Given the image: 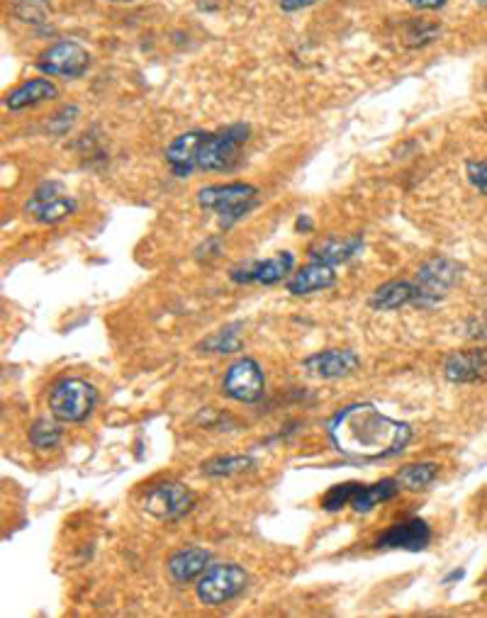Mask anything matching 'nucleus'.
Wrapping results in <instances>:
<instances>
[{"label": "nucleus", "mask_w": 487, "mask_h": 618, "mask_svg": "<svg viewBox=\"0 0 487 618\" xmlns=\"http://www.w3.org/2000/svg\"><path fill=\"white\" fill-rule=\"evenodd\" d=\"M329 438L349 460L375 463L405 451L412 441V429L405 421L380 414L373 404H354L329 421Z\"/></svg>", "instance_id": "f257e3e1"}, {"label": "nucleus", "mask_w": 487, "mask_h": 618, "mask_svg": "<svg viewBox=\"0 0 487 618\" xmlns=\"http://www.w3.org/2000/svg\"><path fill=\"white\" fill-rule=\"evenodd\" d=\"M249 139V125H232L222 132H200L195 149L198 171H229L239 161V149Z\"/></svg>", "instance_id": "f03ea898"}, {"label": "nucleus", "mask_w": 487, "mask_h": 618, "mask_svg": "<svg viewBox=\"0 0 487 618\" xmlns=\"http://www.w3.org/2000/svg\"><path fill=\"white\" fill-rule=\"evenodd\" d=\"M256 185L249 183H225V185H207L198 193V205L203 210L220 215L222 222L234 224L242 219L246 212L256 207Z\"/></svg>", "instance_id": "7ed1b4c3"}, {"label": "nucleus", "mask_w": 487, "mask_h": 618, "mask_svg": "<svg viewBox=\"0 0 487 618\" xmlns=\"http://www.w3.org/2000/svg\"><path fill=\"white\" fill-rule=\"evenodd\" d=\"M98 392L91 382L81 378H66L57 382L49 392V409L52 417L64 421V424H78L86 421L93 414Z\"/></svg>", "instance_id": "20e7f679"}, {"label": "nucleus", "mask_w": 487, "mask_h": 618, "mask_svg": "<svg viewBox=\"0 0 487 618\" xmlns=\"http://www.w3.org/2000/svg\"><path fill=\"white\" fill-rule=\"evenodd\" d=\"M458 278H461V266H458L456 261L444 256L431 258V261L419 268L417 280H414V288H417V302H414V307L427 309L439 305V302L449 295L453 285L458 283Z\"/></svg>", "instance_id": "39448f33"}, {"label": "nucleus", "mask_w": 487, "mask_h": 618, "mask_svg": "<svg viewBox=\"0 0 487 618\" xmlns=\"http://www.w3.org/2000/svg\"><path fill=\"white\" fill-rule=\"evenodd\" d=\"M246 582H249V577H246L242 567L234 563H220L210 565L200 575L195 592H198V599L205 606H222L234 597H239L246 589Z\"/></svg>", "instance_id": "423d86ee"}, {"label": "nucleus", "mask_w": 487, "mask_h": 618, "mask_svg": "<svg viewBox=\"0 0 487 618\" xmlns=\"http://www.w3.org/2000/svg\"><path fill=\"white\" fill-rule=\"evenodd\" d=\"M195 504V494L183 482H159L151 485L142 499V509L159 521H176L186 516Z\"/></svg>", "instance_id": "0eeeda50"}, {"label": "nucleus", "mask_w": 487, "mask_h": 618, "mask_svg": "<svg viewBox=\"0 0 487 618\" xmlns=\"http://www.w3.org/2000/svg\"><path fill=\"white\" fill-rule=\"evenodd\" d=\"M74 212V195L57 181H47L39 185L35 193H32L30 202H27V215L42 224H57L61 219L74 215Z\"/></svg>", "instance_id": "6e6552de"}, {"label": "nucleus", "mask_w": 487, "mask_h": 618, "mask_svg": "<svg viewBox=\"0 0 487 618\" xmlns=\"http://www.w3.org/2000/svg\"><path fill=\"white\" fill-rule=\"evenodd\" d=\"M222 390L232 400L254 404L259 402L266 392V378H263L261 365L254 358H242V361L229 365L225 380H222Z\"/></svg>", "instance_id": "1a4fd4ad"}, {"label": "nucleus", "mask_w": 487, "mask_h": 618, "mask_svg": "<svg viewBox=\"0 0 487 618\" xmlns=\"http://www.w3.org/2000/svg\"><path fill=\"white\" fill-rule=\"evenodd\" d=\"M91 66V54L78 42H59L39 56L37 69L47 76L81 78Z\"/></svg>", "instance_id": "9d476101"}, {"label": "nucleus", "mask_w": 487, "mask_h": 618, "mask_svg": "<svg viewBox=\"0 0 487 618\" xmlns=\"http://www.w3.org/2000/svg\"><path fill=\"white\" fill-rule=\"evenodd\" d=\"M431 543V528L424 519H410L402 524H393L385 528L375 541V548L383 550H407V553H419Z\"/></svg>", "instance_id": "9b49d317"}, {"label": "nucleus", "mask_w": 487, "mask_h": 618, "mask_svg": "<svg viewBox=\"0 0 487 618\" xmlns=\"http://www.w3.org/2000/svg\"><path fill=\"white\" fill-rule=\"evenodd\" d=\"M358 365H361V358H358V353L351 351V348H332V351L315 353V356L302 361V368H305L307 373L322 380L349 378L351 373H356Z\"/></svg>", "instance_id": "f8f14e48"}, {"label": "nucleus", "mask_w": 487, "mask_h": 618, "mask_svg": "<svg viewBox=\"0 0 487 618\" xmlns=\"http://www.w3.org/2000/svg\"><path fill=\"white\" fill-rule=\"evenodd\" d=\"M295 256L290 251L283 254L266 258V261H251L242 268H234L232 280L234 283H259V285H273L281 283V280L293 271Z\"/></svg>", "instance_id": "ddd939ff"}, {"label": "nucleus", "mask_w": 487, "mask_h": 618, "mask_svg": "<svg viewBox=\"0 0 487 618\" xmlns=\"http://www.w3.org/2000/svg\"><path fill=\"white\" fill-rule=\"evenodd\" d=\"M444 378L456 385H470V382L487 380V351L485 348H468L456 351L446 358Z\"/></svg>", "instance_id": "4468645a"}, {"label": "nucleus", "mask_w": 487, "mask_h": 618, "mask_svg": "<svg viewBox=\"0 0 487 618\" xmlns=\"http://www.w3.org/2000/svg\"><path fill=\"white\" fill-rule=\"evenodd\" d=\"M332 285H337L334 266L322 261H312L307 263L305 268H300V271L288 280L285 288H288V292H293V295H312V292L327 290L332 288Z\"/></svg>", "instance_id": "2eb2a0df"}, {"label": "nucleus", "mask_w": 487, "mask_h": 618, "mask_svg": "<svg viewBox=\"0 0 487 618\" xmlns=\"http://www.w3.org/2000/svg\"><path fill=\"white\" fill-rule=\"evenodd\" d=\"M169 575L176 584H186L200 577L210 567V553L205 548H186L178 550L169 558Z\"/></svg>", "instance_id": "dca6fc26"}, {"label": "nucleus", "mask_w": 487, "mask_h": 618, "mask_svg": "<svg viewBox=\"0 0 487 618\" xmlns=\"http://www.w3.org/2000/svg\"><path fill=\"white\" fill-rule=\"evenodd\" d=\"M361 246H363L361 234H351V237L344 239H324L312 246L310 258L312 261L329 263V266H339V263H346L349 258H354Z\"/></svg>", "instance_id": "f3484780"}, {"label": "nucleus", "mask_w": 487, "mask_h": 618, "mask_svg": "<svg viewBox=\"0 0 487 618\" xmlns=\"http://www.w3.org/2000/svg\"><path fill=\"white\" fill-rule=\"evenodd\" d=\"M198 139L200 132L195 129V132H186L181 134V137H176L169 144V149H166V161H169L171 171L176 173L178 178H186L193 171H198L195 168V149H198Z\"/></svg>", "instance_id": "a211bd4d"}, {"label": "nucleus", "mask_w": 487, "mask_h": 618, "mask_svg": "<svg viewBox=\"0 0 487 618\" xmlns=\"http://www.w3.org/2000/svg\"><path fill=\"white\" fill-rule=\"evenodd\" d=\"M414 302H417V288H414L412 280H390V283L380 285L371 297V307L380 309V312L414 305Z\"/></svg>", "instance_id": "6ab92c4d"}, {"label": "nucleus", "mask_w": 487, "mask_h": 618, "mask_svg": "<svg viewBox=\"0 0 487 618\" xmlns=\"http://www.w3.org/2000/svg\"><path fill=\"white\" fill-rule=\"evenodd\" d=\"M57 95L59 91L52 81H47V78H35V81H27L15 88V91L8 95V100H5V105H8V110H25L32 108V105L44 103V100H54Z\"/></svg>", "instance_id": "aec40b11"}, {"label": "nucleus", "mask_w": 487, "mask_h": 618, "mask_svg": "<svg viewBox=\"0 0 487 618\" xmlns=\"http://www.w3.org/2000/svg\"><path fill=\"white\" fill-rule=\"evenodd\" d=\"M397 492H400V482H397L395 477H385V480L375 482V485H361L356 497L351 499V509H354L356 514H368V511L378 507L380 502L393 499Z\"/></svg>", "instance_id": "412c9836"}, {"label": "nucleus", "mask_w": 487, "mask_h": 618, "mask_svg": "<svg viewBox=\"0 0 487 618\" xmlns=\"http://www.w3.org/2000/svg\"><path fill=\"white\" fill-rule=\"evenodd\" d=\"M436 475H439V465L436 463H412L405 465V468L397 473L395 480L400 482V487H405V490L419 492L427 490L431 482L436 480Z\"/></svg>", "instance_id": "4be33fe9"}, {"label": "nucleus", "mask_w": 487, "mask_h": 618, "mask_svg": "<svg viewBox=\"0 0 487 618\" xmlns=\"http://www.w3.org/2000/svg\"><path fill=\"white\" fill-rule=\"evenodd\" d=\"M254 468L249 455H229V458H212L203 463V475L207 477H232Z\"/></svg>", "instance_id": "5701e85b"}, {"label": "nucleus", "mask_w": 487, "mask_h": 618, "mask_svg": "<svg viewBox=\"0 0 487 618\" xmlns=\"http://www.w3.org/2000/svg\"><path fill=\"white\" fill-rule=\"evenodd\" d=\"M61 441V429L59 424L49 419H39L32 424L30 429V443L37 451H49V448H57Z\"/></svg>", "instance_id": "b1692460"}, {"label": "nucleus", "mask_w": 487, "mask_h": 618, "mask_svg": "<svg viewBox=\"0 0 487 618\" xmlns=\"http://www.w3.org/2000/svg\"><path fill=\"white\" fill-rule=\"evenodd\" d=\"M13 15L22 22L39 25L52 15V5L49 0H13Z\"/></svg>", "instance_id": "393cba45"}, {"label": "nucleus", "mask_w": 487, "mask_h": 618, "mask_svg": "<svg viewBox=\"0 0 487 618\" xmlns=\"http://www.w3.org/2000/svg\"><path fill=\"white\" fill-rule=\"evenodd\" d=\"M361 482H344V485H334L332 490L324 494L322 507L327 511H339L344 507H351V499L356 497Z\"/></svg>", "instance_id": "a878e982"}, {"label": "nucleus", "mask_w": 487, "mask_h": 618, "mask_svg": "<svg viewBox=\"0 0 487 618\" xmlns=\"http://www.w3.org/2000/svg\"><path fill=\"white\" fill-rule=\"evenodd\" d=\"M239 324H234V327H227L222 331H217L212 339H207L203 348L207 351H215V353H232L239 351V346H242V339H239Z\"/></svg>", "instance_id": "bb28decb"}, {"label": "nucleus", "mask_w": 487, "mask_h": 618, "mask_svg": "<svg viewBox=\"0 0 487 618\" xmlns=\"http://www.w3.org/2000/svg\"><path fill=\"white\" fill-rule=\"evenodd\" d=\"M468 181L473 183V188H478L480 193L487 195V159L483 161H468Z\"/></svg>", "instance_id": "cd10ccee"}, {"label": "nucleus", "mask_w": 487, "mask_h": 618, "mask_svg": "<svg viewBox=\"0 0 487 618\" xmlns=\"http://www.w3.org/2000/svg\"><path fill=\"white\" fill-rule=\"evenodd\" d=\"M76 117H78V108H74V105H71V108H64V110L59 112V115H54L52 129H54V132H57V134H64L66 129L74 125Z\"/></svg>", "instance_id": "c85d7f7f"}, {"label": "nucleus", "mask_w": 487, "mask_h": 618, "mask_svg": "<svg viewBox=\"0 0 487 618\" xmlns=\"http://www.w3.org/2000/svg\"><path fill=\"white\" fill-rule=\"evenodd\" d=\"M468 336H470V339L487 341V312L480 314V317L470 319V322H468Z\"/></svg>", "instance_id": "c756f323"}, {"label": "nucleus", "mask_w": 487, "mask_h": 618, "mask_svg": "<svg viewBox=\"0 0 487 618\" xmlns=\"http://www.w3.org/2000/svg\"><path fill=\"white\" fill-rule=\"evenodd\" d=\"M317 0H281V8L285 13H295V10L302 8H310V5H315Z\"/></svg>", "instance_id": "7c9ffc66"}, {"label": "nucleus", "mask_w": 487, "mask_h": 618, "mask_svg": "<svg viewBox=\"0 0 487 618\" xmlns=\"http://www.w3.org/2000/svg\"><path fill=\"white\" fill-rule=\"evenodd\" d=\"M407 3L419 10H439V8H444L446 0H407Z\"/></svg>", "instance_id": "2f4dec72"}, {"label": "nucleus", "mask_w": 487, "mask_h": 618, "mask_svg": "<svg viewBox=\"0 0 487 618\" xmlns=\"http://www.w3.org/2000/svg\"><path fill=\"white\" fill-rule=\"evenodd\" d=\"M463 575H466V572H463V570H453L451 575H446V577H444V584H451V582H456V580H463Z\"/></svg>", "instance_id": "473e14b6"}, {"label": "nucleus", "mask_w": 487, "mask_h": 618, "mask_svg": "<svg viewBox=\"0 0 487 618\" xmlns=\"http://www.w3.org/2000/svg\"><path fill=\"white\" fill-rule=\"evenodd\" d=\"M295 227H298V229H312V222H310V219H307V217H300Z\"/></svg>", "instance_id": "72a5a7b5"}, {"label": "nucleus", "mask_w": 487, "mask_h": 618, "mask_svg": "<svg viewBox=\"0 0 487 618\" xmlns=\"http://www.w3.org/2000/svg\"><path fill=\"white\" fill-rule=\"evenodd\" d=\"M110 3H137V0H110Z\"/></svg>", "instance_id": "f704fd0d"}, {"label": "nucleus", "mask_w": 487, "mask_h": 618, "mask_svg": "<svg viewBox=\"0 0 487 618\" xmlns=\"http://www.w3.org/2000/svg\"><path fill=\"white\" fill-rule=\"evenodd\" d=\"M480 3H483V5H487V0H480Z\"/></svg>", "instance_id": "c9c22d12"}, {"label": "nucleus", "mask_w": 487, "mask_h": 618, "mask_svg": "<svg viewBox=\"0 0 487 618\" xmlns=\"http://www.w3.org/2000/svg\"><path fill=\"white\" fill-rule=\"evenodd\" d=\"M485 88H487V81H485Z\"/></svg>", "instance_id": "e433bc0d"}]
</instances>
